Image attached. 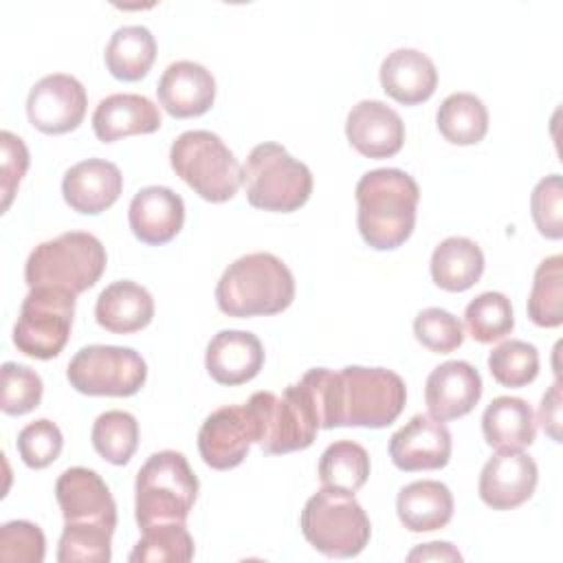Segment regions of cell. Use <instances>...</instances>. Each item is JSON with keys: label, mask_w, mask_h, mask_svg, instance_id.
Here are the masks:
<instances>
[{"label": "cell", "mask_w": 563, "mask_h": 563, "mask_svg": "<svg viewBox=\"0 0 563 563\" xmlns=\"http://www.w3.org/2000/svg\"><path fill=\"white\" fill-rule=\"evenodd\" d=\"M66 376L79 394L134 396L147 378V365L132 347L86 345L70 358Z\"/></svg>", "instance_id": "11"}, {"label": "cell", "mask_w": 563, "mask_h": 563, "mask_svg": "<svg viewBox=\"0 0 563 563\" xmlns=\"http://www.w3.org/2000/svg\"><path fill=\"white\" fill-rule=\"evenodd\" d=\"M95 317L101 328L114 334L143 330L154 317V299L136 282L119 279L106 286L95 303Z\"/></svg>", "instance_id": "25"}, {"label": "cell", "mask_w": 563, "mask_h": 563, "mask_svg": "<svg viewBox=\"0 0 563 563\" xmlns=\"http://www.w3.org/2000/svg\"><path fill=\"white\" fill-rule=\"evenodd\" d=\"M409 561H429V559H435V561H462V554L446 541H433V543H424L416 550L409 552L407 556Z\"/></svg>", "instance_id": "45"}, {"label": "cell", "mask_w": 563, "mask_h": 563, "mask_svg": "<svg viewBox=\"0 0 563 563\" xmlns=\"http://www.w3.org/2000/svg\"><path fill=\"white\" fill-rule=\"evenodd\" d=\"M112 528L106 526H77L64 523L57 543L59 563H108Z\"/></svg>", "instance_id": "37"}, {"label": "cell", "mask_w": 563, "mask_h": 563, "mask_svg": "<svg viewBox=\"0 0 563 563\" xmlns=\"http://www.w3.org/2000/svg\"><path fill=\"white\" fill-rule=\"evenodd\" d=\"M396 510L402 526L411 532L440 530L453 517V495L442 482L418 479L400 488Z\"/></svg>", "instance_id": "26"}, {"label": "cell", "mask_w": 563, "mask_h": 563, "mask_svg": "<svg viewBox=\"0 0 563 563\" xmlns=\"http://www.w3.org/2000/svg\"><path fill=\"white\" fill-rule=\"evenodd\" d=\"M246 200L264 211L290 213L312 194L308 165L292 158L279 143H260L251 150L242 169Z\"/></svg>", "instance_id": "8"}, {"label": "cell", "mask_w": 563, "mask_h": 563, "mask_svg": "<svg viewBox=\"0 0 563 563\" xmlns=\"http://www.w3.org/2000/svg\"><path fill=\"white\" fill-rule=\"evenodd\" d=\"M539 422L554 442H561V383L559 380H554L552 387L541 398Z\"/></svg>", "instance_id": "44"}, {"label": "cell", "mask_w": 563, "mask_h": 563, "mask_svg": "<svg viewBox=\"0 0 563 563\" xmlns=\"http://www.w3.org/2000/svg\"><path fill=\"white\" fill-rule=\"evenodd\" d=\"M484 273L482 249L462 235L442 240L431 255V277L435 286L449 292H462L471 288Z\"/></svg>", "instance_id": "28"}, {"label": "cell", "mask_w": 563, "mask_h": 563, "mask_svg": "<svg viewBox=\"0 0 563 563\" xmlns=\"http://www.w3.org/2000/svg\"><path fill=\"white\" fill-rule=\"evenodd\" d=\"M391 462L400 471L442 468L451 460V431L431 416H413L389 440Z\"/></svg>", "instance_id": "16"}, {"label": "cell", "mask_w": 563, "mask_h": 563, "mask_svg": "<svg viewBox=\"0 0 563 563\" xmlns=\"http://www.w3.org/2000/svg\"><path fill=\"white\" fill-rule=\"evenodd\" d=\"M46 539L40 526L15 519L0 528V561L4 563H42Z\"/></svg>", "instance_id": "41"}, {"label": "cell", "mask_w": 563, "mask_h": 563, "mask_svg": "<svg viewBox=\"0 0 563 563\" xmlns=\"http://www.w3.org/2000/svg\"><path fill=\"white\" fill-rule=\"evenodd\" d=\"M88 97L81 81L66 73H53L33 84L26 97V114L33 128L46 134L75 130L86 114Z\"/></svg>", "instance_id": "12"}, {"label": "cell", "mask_w": 563, "mask_h": 563, "mask_svg": "<svg viewBox=\"0 0 563 563\" xmlns=\"http://www.w3.org/2000/svg\"><path fill=\"white\" fill-rule=\"evenodd\" d=\"M156 59V40L147 26H119L106 46V66L121 81H139Z\"/></svg>", "instance_id": "29"}, {"label": "cell", "mask_w": 563, "mask_h": 563, "mask_svg": "<svg viewBox=\"0 0 563 563\" xmlns=\"http://www.w3.org/2000/svg\"><path fill=\"white\" fill-rule=\"evenodd\" d=\"M92 446L110 464H125L139 446V422L121 409L103 411L92 424Z\"/></svg>", "instance_id": "34"}, {"label": "cell", "mask_w": 563, "mask_h": 563, "mask_svg": "<svg viewBox=\"0 0 563 563\" xmlns=\"http://www.w3.org/2000/svg\"><path fill=\"white\" fill-rule=\"evenodd\" d=\"M194 559V539L185 521H163L143 528V537L130 552V563H187Z\"/></svg>", "instance_id": "32"}, {"label": "cell", "mask_w": 563, "mask_h": 563, "mask_svg": "<svg viewBox=\"0 0 563 563\" xmlns=\"http://www.w3.org/2000/svg\"><path fill=\"white\" fill-rule=\"evenodd\" d=\"M345 134L358 154L367 158H387L400 152L405 143V123L387 103L363 99L350 110Z\"/></svg>", "instance_id": "17"}, {"label": "cell", "mask_w": 563, "mask_h": 563, "mask_svg": "<svg viewBox=\"0 0 563 563\" xmlns=\"http://www.w3.org/2000/svg\"><path fill=\"white\" fill-rule=\"evenodd\" d=\"M488 369L499 385L523 387L539 374V352L528 341H504L488 354Z\"/></svg>", "instance_id": "36"}, {"label": "cell", "mask_w": 563, "mask_h": 563, "mask_svg": "<svg viewBox=\"0 0 563 563\" xmlns=\"http://www.w3.org/2000/svg\"><path fill=\"white\" fill-rule=\"evenodd\" d=\"M301 383L310 391L321 429H380L400 416L407 400L402 378L385 367L347 365L341 372L312 367Z\"/></svg>", "instance_id": "1"}, {"label": "cell", "mask_w": 563, "mask_h": 563, "mask_svg": "<svg viewBox=\"0 0 563 563\" xmlns=\"http://www.w3.org/2000/svg\"><path fill=\"white\" fill-rule=\"evenodd\" d=\"M136 523L185 521L198 495V477L180 451L152 453L136 473Z\"/></svg>", "instance_id": "5"}, {"label": "cell", "mask_w": 563, "mask_h": 563, "mask_svg": "<svg viewBox=\"0 0 563 563\" xmlns=\"http://www.w3.org/2000/svg\"><path fill=\"white\" fill-rule=\"evenodd\" d=\"M205 365L220 385H242L264 365L262 341L246 330H220L207 345Z\"/></svg>", "instance_id": "22"}, {"label": "cell", "mask_w": 563, "mask_h": 563, "mask_svg": "<svg viewBox=\"0 0 563 563\" xmlns=\"http://www.w3.org/2000/svg\"><path fill=\"white\" fill-rule=\"evenodd\" d=\"M0 147H2V158H0V176H2V209L7 211L13 194L26 174L29 167V150L20 136H15L9 130L0 132Z\"/></svg>", "instance_id": "43"}, {"label": "cell", "mask_w": 563, "mask_h": 563, "mask_svg": "<svg viewBox=\"0 0 563 563\" xmlns=\"http://www.w3.org/2000/svg\"><path fill=\"white\" fill-rule=\"evenodd\" d=\"M255 442V424L246 405H227L209 413L198 431V451L207 466L227 471L238 466Z\"/></svg>", "instance_id": "13"}, {"label": "cell", "mask_w": 563, "mask_h": 563, "mask_svg": "<svg viewBox=\"0 0 563 563\" xmlns=\"http://www.w3.org/2000/svg\"><path fill=\"white\" fill-rule=\"evenodd\" d=\"M75 297L77 295L53 286L31 288L13 325L15 347L42 361L57 356L70 336Z\"/></svg>", "instance_id": "10"}, {"label": "cell", "mask_w": 563, "mask_h": 563, "mask_svg": "<svg viewBox=\"0 0 563 563\" xmlns=\"http://www.w3.org/2000/svg\"><path fill=\"white\" fill-rule=\"evenodd\" d=\"M482 398V376L466 361H446L438 365L424 385L429 416L446 422L466 416Z\"/></svg>", "instance_id": "18"}, {"label": "cell", "mask_w": 563, "mask_h": 563, "mask_svg": "<svg viewBox=\"0 0 563 563\" xmlns=\"http://www.w3.org/2000/svg\"><path fill=\"white\" fill-rule=\"evenodd\" d=\"M295 299V277L273 253L257 251L227 266L218 286V308L229 317L277 314Z\"/></svg>", "instance_id": "3"}, {"label": "cell", "mask_w": 563, "mask_h": 563, "mask_svg": "<svg viewBox=\"0 0 563 563\" xmlns=\"http://www.w3.org/2000/svg\"><path fill=\"white\" fill-rule=\"evenodd\" d=\"M530 211L541 235L550 240L563 235V185L559 174H550L537 183L530 196Z\"/></svg>", "instance_id": "42"}, {"label": "cell", "mask_w": 563, "mask_h": 563, "mask_svg": "<svg viewBox=\"0 0 563 563\" xmlns=\"http://www.w3.org/2000/svg\"><path fill=\"white\" fill-rule=\"evenodd\" d=\"M528 317L541 328L563 323V257H545L537 271L528 295Z\"/></svg>", "instance_id": "33"}, {"label": "cell", "mask_w": 563, "mask_h": 563, "mask_svg": "<svg viewBox=\"0 0 563 563\" xmlns=\"http://www.w3.org/2000/svg\"><path fill=\"white\" fill-rule=\"evenodd\" d=\"M161 128L158 106L145 95L117 92L101 99L92 112V130L99 141L114 143L132 134H150Z\"/></svg>", "instance_id": "23"}, {"label": "cell", "mask_w": 563, "mask_h": 563, "mask_svg": "<svg viewBox=\"0 0 563 563\" xmlns=\"http://www.w3.org/2000/svg\"><path fill=\"white\" fill-rule=\"evenodd\" d=\"M464 323L477 343L501 341L515 328L510 299L497 290L477 295L464 310Z\"/></svg>", "instance_id": "35"}, {"label": "cell", "mask_w": 563, "mask_h": 563, "mask_svg": "<svg viewBox=\"0 0 563 563\" xmlns=\"http://www.w3.org/2000/svg\"><path fill=\"white\" fill-rule=\"evenodd\" d=\"M369 477V455L367 451L352 442L339 440L330 444L319 460L321 486L334 493L354 495Z\"/></svg>", "instance_id": "31"}, {"label": "cell", "mask_w": 563, "mask_h": 563, "mask_svg": "<svg viewBox=\"0 0 563 563\" xmlns=\"http://www.w3.org/2000/svg\"><path fill=\"white\" fill-rule=\"evenodd\" d=\"M435 123L449 143L473 145L479 143L488 130V110L479 97L453 92L440 103Z\"/></svg>", "instance_id": "30"}, {"label": "cell", "mask_w": 563, "mask_h": 563, "mask_svg": "<svg viewBox=\"0 0 563 563\" xmlns=\"http://www.w3.org/2000/svg\"><path fill=\"white\" fill-rule=\"evenodd\" d=\"M158 103L176 119L205 114L216 99V79L198 62L180 59L169 64L156 86Z\"/></svg>", "instance_id": "19"}, {"label": "cell", "mask_w": 563, "mask_h": 563, "mask_svg": "<svg viewBox=\"0 0 563 563\" xmlns=\"http://www.w3.org/2000/svg\"><path fill=\"white\" fill-rule=\"evenodd\" d=\"M301 532L314 550L332 559H350L363 552L372 526L354 495L321 488L301 510Z\"/></svg>", "instance_id": "9"}, {"label": "cell", "mask_w": 563, "mask_h": 563, "mask_svg": "<svg viewBox=\"0 0 563 563\" xmlns=\"http://www.w3.org/2000/svg\"><path fill=\"white\" fill-rule=\"evenodd\" d=\"M418 198V183L402 169L380 167L363 174L356 183V222L365 244L376 251L400 246L413 231Z\"/></svg>", "instance_id": "2"}, {"label": "cell", "mask_w": 563, "mask_h": 563, "mask_svg": "<svg viewBox=\"0 0 563 563\" xmlns=\"http://www.w3.org/2000/svg\"><path fill=\"white\" fill-rule=\"evenodd\" d=\"M413 334L424 347L438 354H449L464 341L462 323L444 308L420 310L413 321Z\"/></svg>", "instance_id": "39"}, {"label": "cell", "mask_w": 563, "mask_h": 563, "mask_svg": "<svg viewBox=\"0 0 563 563\" xmlns=\"http://www.w3.org/2000/svg\"><path fill=\"white\" fill-rule=\"evenodd\" d=\"M55 497L66 523L77 526H117V504L99 473L73 466L55 482Z\"/></svg>", "instance_id": "14"}, {"label": "cell", "mask_w": 563, "mask_h": 563, "mask_svg": "<svg viewBox=\"0 0 563 563\" xmlns=\"http://www.w3.org/2000/svg\"><path fill=\"white\" fill-rule=\"evenodd\" d=\"M537 462L523 451H497L479 473V497L493 510H510L528 501L537 488Z\"/></svg>", "instance_id": "15"}, {"label": "cell", "mask_w": 563, "mask_h": 563, "mask_svg": "<svg viewBox=\"0 0 563 563\" xmlns=\"http://www.w3.org/2000/svg\"><path fill=\"white\" fill-rule=\"evenodd\" d=\"M121 191V169L103 158H88L73 165L62 180V194L68 207L86 216H97L112 207Z\"/></svg>", "instance_id": "20"}, {"label": "cell", "mask_w": 563, "mask_h": 563, "mask_svg": "<svg viewBox=\"0 0 563 563\" xmlns=\"http://www.w3.org/2000/svg\"><path fill=\"white\" fill-rule=\"evenodd\" d=\"M106 262V249L92 233L68 231L31 251L24 279L29 288L53 286L79 295L99 282Z\"/></svg>", "instance_id": "4"}, {"label": "cell", "mask_w": 563, "mask_h": 563, "mask_svg": "<svg viewBox=\"0 0 563 563\" xmlns=\"http://www.w3.org/2000/svg\"><path fill=\"white\" fill-rule=\"evenodd\" d=\"M246 409L255 424V442L264 453L308 449L321 429L317 407L301 380L288 385L282 396L255 391Z\"/></svg>", "instance_id": "6"}, {"label": "cell", "mask_w": 563, "mask_h": 563, "mask_svg": "<svg viewBox=\"0 0 563 563\" xmlns=\"http://www.w3.org/2000/svg\"><path fill=\"white\" fill-rule=\"evenodd\" d=\"M383 90L405 103L427 101L438 86V70L429 55L418 48H396L380 64Z\"/></svg>", "instance_id": "24"}, {"label": "cell", "mask_w": 563, "mask_h": 563, "mask_svg": "<svg viewBox=\"0 0 563 563\" xmlns=\"http://www.w3.org/2000/svg\"><path fill=\"white\" fill-rule=\"evenodd\" d=\"M42 378L35 369L7 361L2 365V400L0 407L9 416H22L42 400Z\"/></svg>", "instance_id": "38"}, {"label": "cell", "mask_w": 563, "mask_h": 563, "mask_svg": "<svg viewBox=\"0 0 563 563\" xmlns=\"http://www.w3.org/2000/svg\"><path fill=\"white\" fill-rule=\"evenodd\" d=\"M169 163L200 198L231 200L242 185V167L224 141L209 130L183 132L169 150Z\"/></svg>", "instance_id": "7"}, {"label": "cell", "mask_w": 563, "mask_h": 563, "mask_svg": "<svg viewBox=\"0 0 563 563\" xmlns=\"http://www.w3.org/2000/svg\"><path fill=\"white\" fill-rule=\"evenodd\" d=\"M15 444H18V453L26 466L44 468L59 457L64 438H62L59 427L53 420L40 418V420L29 422L18 433Z\"/></svg>", "instance_id": "40"}, {"label": "cell", "mask_w": 563, "mask_h": 563, "mask_svg": "<svg viewBox=\"0 0 563 563\" xmlns=\"http://www.w3.org/2000/svg\"><path fill=\"white\" fill-rule=\"evenodd\" d=\"M128 220L132 233L145 244H165L174 240L185 222V202L169 187L150 185L134 194Z\"/></svg>", "instance_id": "21"}, {"label": "cell", "mask_w": 563, "mask_h": 563, "mask_svg": "<svg viewBox=\"0 0 563 563\" xmlns=\"http://www.w3.org/2000/svg\"><path fill=\"white\" fill-rule=\"evenodd\" d=\"M486 442L497 451H523L534 442L537 424L530 405L517 396H497L482 416Z\"/></svg>", "instance_id": "27"}]
</instances>
